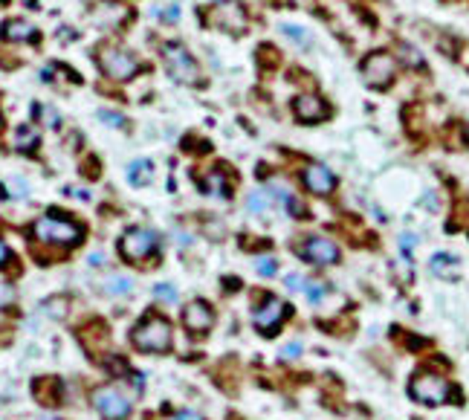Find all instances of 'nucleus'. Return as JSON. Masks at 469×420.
Masks as SVG:
<instances>
[{
  "mask_svg": "<svg viewBox=\"0 0 469 420\" xmlns=\"http://www.w3.org/2000/svg\"><path fill=\"white\" fill-rule=\"evenodd\" d=\"M305 284H307V281H302L298 275H287V287H290V290H298V287L305 290Z\"/></svg>",
  "mask_w": 469,
  "mask_h": 420,
  "instance_id": "obj_32",
  "label": "nucleus"
},
{
  "mask_svg": "<svg viewBox=\"0 0 469 420\" xmlns=\"http://www.w3.org/2000/svg\"><path fill=\"white\" fill-rule=\"evenodd\" d=\"M44 122H47V125H50V128H56V125H58V113H56V110H50V107H47V110H44Z\"/></svg>",
  "mask_w": 469,
  "mask_h": 420,
  "instance_id": "obj_33",
  "label": "nucleus"
},
{
  "mask_svg": "<svg viewBox=\"0 0 469 420\" xmlns=\"http://www.w3.org/2000/svg\"><path fill=\"white\" fill-rule=\"evenodd\" d=\"M278 61H281V56H278L275 47H270V44L258 47V64H264V67H278Z\"/></svg>",
  "mask_w": 469,
  "mask_h": 420,
  "instance_id": "obj_24",
  "label": "nucleus"
},
{
  "mask_svg": "<svg viewBox=\"0 0 469 420\" xmlns=\"http://www.w3.org/2000/svg\"><path fill=\"white\" fill-rule=\"evenodd\" d=\"M127 15V9H122V6H116V4H102L99 6V12H96V21L99 23H116V21H122Z\"/></svg>",
  "mask_w": 469,
  "mask_h": 420,
  "instance_id": "obj_19",
  "label": "nucleus"
},
{
  "mask_svg": "<svg viewBox=\"0 0 469 420\" xmlns=\"http://www.w3.org/2000/svg\"><path fill=\"white\" fill-rule=\"evenodd\" d=\"M183 322L191 333H203V330L211 327V322H215V313H211V308L206 302H191L183 310Z\"/></svg>",
  "mask_w": 469,
  "mask_h": 420,
  "instance_id": "obj_14",
  "label": "nucleus"
},
{
  "mask_svg": "<svg viewBox=\"0 0 469 420\" xmlns=\"http://www.w3.org/2000/svg\"><path fill=\"white\" fill-rule=\"evenodd\" d=\"M93 406L105 420H125L131 414V397H127L122 389L116 386H102L93 392Z\"/></svg>",
  "mask_w": 469,
  "mask_h": 420,
  "instance_id": "obj_6",
  "label": "nucleus"
},
{
  "mask_svg": "<svg viewBox=\"0 0 469 420\" xmlns=\"http://www.w3.org/2000/svg\"><path fill=\"white\" fill-rule=\"evenodd\" d=\"M203 191H206V194H218V197H226V194H229L226 177H223L221 172H211V174L203 180Z\"/></svg>",
  "mask_w": 469,
  "mask_h": 420,
  "instance_id": "obj_18",
  "label": "nucleus"
},
{
  "mask_svg": "<svg viewBox=\"0 0 469 420\" xmlns=\"http://www.w3.org/2000/svg\"><path fill=\"white\" fill-rule=\"evenodd\" d=\"M32 235L44 243H61V246H70V243H78L81 241V226L67 221V218H58V215H44L38 218L35 226H32Z\"/></svg>",
  "mask_w": 469,
  "mask_h": 420,
  "instance_id": "obj_2",
  "label": "nucleus"
},
{
  "mask_svg": "<svg viewBox=\"0 0 469 420\" xmlns=\"http://www.w3.org/2000/svg\"><path fill=\"white\" fill-rule=\"evenodd\" d=\"M131 290H134V281L125 278V275H113L107 281V293H113V296H125V293H131Z\"/></svg>",
  "mask_w": 469,
  "mask_h": 420,
  "instance_id": "obj_22",
  "label": "nucleus"
},
{
  "mask_svg": "<svg viewBox=\"0 0 469 420\" xmlns=\"http://www.w3.org/2000/svg\"><path fill=\"white\" fill-rule=\"evenodd\" d=\"M255 270H258L264 278H273V275L278 273V264H275V258L264 256V258H258V261H255Z\"/></svg>",
  "mask_w": 469,
  "mask_h": 420,
  "instance_id": "obj_25",
  "label": "nucleus"
},
{
  "mask_svg": "<svg viewBox=\"0 0 469 420\" xmlns=\"http://www.w3.org/2000/svg\"><path fill=\"white\" fill-rule=\"evenodd\" d=\"M400 50H403V58H406L409 64H414V67H420V64H423V58L417 56V50H414V47H409V44H403Z\"/></svg>",
  "mask_w": 469,
  "mask_h": 420,
  "instance_id": "obj_30",
  "label": "nucleus"
},
{
  "mask_svg": "<svg viewBox=\"0 0 469 420\" xmlns=\"http://www.w3.org/2000/svg\"><path fill=\"white\" fill-rule=\"evenodd\" d=\"M287 316V305L281 299H273V296H264V302L255 308L252 319H255V327L264 330V333H273Z\"/></svg>",
  "mask_w": 469,
  "mask_h": 420,
  "instance_id": "obj_11",
  "label": "nucleus"
},
{
  "mask_svg": "<svg viewBox=\"0 0 469 420\" xmlns=\"http://www.w3.org/2000/svg\"><path fill=\"white\" fill-rule=\"evenodd\" d=\"M298 354H302V345H298V342H290V348L281 351V359H293V357H298Z\"/></svg>",
  "mask_w": 469,
  "mask_h": 420,
  "instance_id": "obj_31",
  "label": "nucleus"
},
{
  "mask_svg": "<svg viewBox=\"0 0 469 420\" xmlns=\"http://www.w3.org/2000/svg\"><path fill=\"white\" fill-rule=\"evenodd\" d=\"M131 340L139 351L162 354V351H168V345H172V325H168V319H162V316L142 319V325L134 327Z\"/></svg>",
  "mask_w": 469,
  "mask_h": 420,
  "instance_id": "obj_1",
  "label": "nucleus"
},
{
  "mask_svg": "<svg viewBox=\"0 0 469 420\" xmlns=\"http://www.w3.org/2000/svg\"><path fill=\"white\" fill-rule=\"evenodd\" d=\"M302 180H305V186H307V191H313V194H319V197H325V194H330V191L336 189L333 172H330V168H325L322 162H310L305 172H302Z\"/></svg>",
  "mask_w": 469,
  "mask_h": 420,
  "instance_id": "obj_12",
  "label": "nucleus"
},
{
  "mask_svg": "<svg viewBox=\"0 0 469 420\" xmlns=\"http://www.w3.org/2000/svg\"><path fill=\"white\" fill-rule=\"evenodd\" d=\"M99 67H102L105 75H110L116 81H127V78H134L139 73V61L131 53L116 50V47H105L99 53Z\"/></svg>",
  "mask_w": 469,
  "mask_h": 420,
  "instance_id": "obj_7",
  "label": "nucleus"
},
{
  "mask_svg": "<svg viewBox=\"0 0 469 420\" xmlns=\"http://www.w3.org/2000/svg\"><path fill=\"white\" fill-rule=\"evenodd\" d=\"M177 420H203V417H200L197 411H180V414H177Z\"/></svg>",
  "mask_w": 469,
  "mask_h": 420,
  "instance_id": "obj_34",
  "label": "nucleus"
},
{
  "mask_svg": "<svg viewBox=\"0 0 469 420\" xmlns=\"http://www.w3.org/2000/svg\"><path fill=\"white\" fill-rule=\"evenodd\" d=\"M246 203H249V212L252 215H264L267 209H270V194L267 191H252Z\"/></svg>",
  "mask_w": 469,
  "mask_h": 420,
  "instance_id": "obj_20",
  "label": "nucleus"
},
{
  "mask_svg": "<svg viewBox=\"0 0 469 420\" xmlns=\"http://www.w3.org/2000/svg\"><path fill=\"white\" fill-rule=\"evenodd\" d=\"M397 75V58L389 56V53H371L365 61H362V78L368 88H389Z\"/></svg>",
  "mask_w": 469,
  "mask_h": 420,
  "instance_id": "obj_5",
  "label": "nucleus"
},
{
  "mask_svg": "<svg viewBox=\"0 0 469 420\" xmlns=\"http://www.w3.org/2000/svg\"><path fill=\"white\" fill-rule=\"evenodd\" d=\"M99 119L107 122L110 128H122V125H125V116H119V113H113V110H99Z\"/></svg>",
  "mask_w": 469,
  "mask_h": 420,
  "instance_id": "obj_29",
  "label": "nucleus"
},
{
  "mask_svg": "<svg viewBox=\"0 0 469 420\" xmlns=\"http://www.w3.org/2000/svg\"><path fill=\"white\" fill-rule=\"evenodd\" d=\"M293 113L302 122H322L327 116V105L316 93H302V96L293 99Z\"/></svg>",
  "mask_w": 469,
  "mask_h": 420,
  "instance_id": "obj_13",
  "label": "nucleus"
},
{
  "mask_svg": "<svg viewBox=\"0 0 469 420\" xmlns=\"http://www.w3.org/2000/svg\"><path fill=\"white\" fill-rule=\"evenodd\" d=\"M154 249H157V235L151 229H142V226L127 229L119 238V252H122L127 261H142V258L151 256Z\"/></svg>",
  "mask_w": 469,
  "mask_h": 420,
  "instance_id": "obj_8",
  "label": "nucleus"
},
{
  "mask_svg": "<svg viewBox=\"0 0 469 420\" xmlns=\"http://www.w3.org/2000/svg\"><path fill=\"white\" fill-rule=\"evenodd\" d=\"M305 296H307L313 305H319V302L325 299V287H322V284H313V281H307V284H305Z\"/></svg>",
  "mask_w": 469,
  "mask_h": 420,
  "instance_id": "obj_28",
  "label": "nucleus"
},
{
  "mask_svg": "<svg viewBox=\"0 0 469 420\" xmlns=\"http://www.w3.org/2000/svg\"><path fill=\"white\" fill-rule=\"evenodd\" d=\"M4 38H6V41H35V38H38V29H35L29 21L12 18V21L4 23Z\"/></svg>",
  "mask_w": 469,
  "mask_h": 420,
  "instance_id": "obj_15",
  "label": "nucleus"
},
{
  "mask_svg": "<svg viewBox=\"0 0 469 420\" xmlns=\"http://www.w3.org/2000/svg\"><path fill=\"white\" fill-rule=\"evenodd\" d=\"M409 392L423 406H443L449 400V383L435 371H417L409 383Z\"/></svg>",
  "mask_w": 469,
  "mask_h": 420,
  "instance_id": "obj_3",
  "label": "nucleus"
},
{
  "mask_svg": "<svg viewBox=\"0 0 469 420\" xmlns=\"http://www.w3.org/2000/svg\"><path fill=\"white\" fill-rule=\"evenodd\" d=\"M67 308H70V305H67V299H61V296H58V299L44 302V308H41V310H44L47 316H53V319H58V322H61V319L67 316Z\"/></svg>",
  "mask_w": 469,
  "mask_h": 420,
  "instance_id": "obj_21",
  "label": "nucleus"
},
{
  "mask_svg": "<svg viewBox=\"0 0 469 420\" xmlns=\"http://www.w3.org/2000/svg\"><path fill=\"white\" fill-rule=\"evenodd\" d=\"M6 194H15V197H26V194H29V186H26V180H21V177H12V180L6 183Z\"/></svg>",
  "mask_w": 469,
  "mask_h": 420,
  "instance_id": "obj_27",
  "label": "nucleus"
},
{
  "mask_svg": "<svg viewBox=\"0 0 469 420\" xmlns=\"http://www.w3.org/2000/svg\"><path fill=\"white\" fill-rule=\"evenodd\" d=\"M162 58H165V70H168V75H172V78H177L180 84H200V67H197V61L186 53V47H180V44H165Z\"/></svg>",
  "mask_w": 469,
  "mask_h": 420,
  "instance_id": "obj_4",
  "label": "nucleus"
},
{
  "mask_svg": "<svg viewBox=\"0 0 469 420\" xmlns=\"http://www.w3.org/2000/svg\"><path fill=\"white\" fill-rule=\"evenodd\" d=\"M209 21L215 23L218 29L232 32V35H238V32H243V29H246V12H243V6L232 4V0H223V4L211 6Z\"/></svg>",
  "mask_w": 469,
  "mask_h": 420,
  "instance_id": "obj_9",
  "label": "nucleus"
},
{
  "mask_svg": "<svg viewBox=\"0 0 469 420\" xmlns=\"http://www.w3.org/2000/svg\"><path fill=\"white\" fill-rule=\"evenodd\" d=\"M154 293H157V299H159V302H168V305L177 302V287H174V284H157Z\"/></svg>",
  "mask_w": 469,
  "mask_h": 420,
  "instance_id": "obj_26",
  "label": "nucleus"
},
{
  "mask_svg": "<svg viewBox=\"0 0 469 420\" xmlns=\"http://www.w3.org/2000/svg\"><path fill=\"white\" fill-rule=\"evenodd\" d=\"M6 258H9V249H6L4 243H0V264H6Z\"/></svg>",
  "mask_w": 469,
  "mask_h": 420,
  "instance_id": "obj_38",
  "label": "nucleus"
},
{
  "mask_svg": "<svg viewBox=\"0 0 469 420\" xmlns=\"http://www.w3.org/2000/svg\"><path fill=\"white\" fill-rule=\"evenodd\" d=\"M9 296H12V290H9V287H0V305L9 302Z\"/></svg>",
  "mask_w": 469,
  "mask_h": 420,
  "instance_id": "obj_37",
  "label": "nucleus"
},
{
  "mask_svg": "<svg viewBox=\"0 0 469 420\" xmlns=\"http://www.w3.org/2000/svg\"><path fill=\"white\" fill-rule=\"evenodd\" d=\"M15 148L18 151H35L38 148V131L29 128V125H21L15 131Z\"/></svg>",
  "mask_w": 469,
  "mask_h": 420,
  "instance_id": "obj_17",
  "label": "nucleus"
},
{
  "mask_svg": "<svg viewBox=\"0 0 469 420\" xmlns=\"http://www.w3.org/2000/svg\"><path fill=\"white\" fill-rule=\"evenodd\" d=\"M177 18H180V9H177V6L165 9V21H177Z\"/></svg>",
  "mask_w": 469,
  "mask_h": 420,
  "instance_id": "obj_36",
  "label": "nucleus"
},
{
  "mask_svg": "<svg viewBox=\"0 0 469 420\" xmlns=\"http://www.w3.org/2000/svg\"><path fill=\"white\" fill-rule=\"evenodd\" d=\"M305 261L310 264H319V267H327V264H336L339 261V246L330 241V238H322V235H313L302 243V252H298Z\"/></svg>",
  "mask_w": 469,
  "mask_h": 420,
  "instance_id": "obj_10",
  "label": "nucleus"
},
{
  "mask_svg": "<svg viewBox=\"0 0 469 420\" xmlns=\"http://www.w3.org/2000/svg\"><path fill=\"white\" fill-rule=\"evenodd\" d=\"M281 32L287 35V38H293V41H298V44H310V32L307 29H302V26H295V23H284L281 26Z\"/></svg>",
  "mask_w": 469,
  "mask_h": 420,
  "instance_id": "obj_23",
  "label": "nucleus"
},
{
  "mask_svg": "<svg viewBox=\"0 0 469 420\" xmlns=\"http://www.w3.org/2000/svg\"><path fill=\"white\" fill-rule=\"evenodd\" d=\"M105 261H107V258L102 256V252H93V256H90V264H93V267H102Z\"/></svg>",
  "mask_w": 469,
  "mask_h": 420,
  "instance_id": "obj_35",
  "label": "nucleus"
},
{
  "mask_svg": "<svg viewBox=\"0 0 469 420\" xmlns=\"http://www.w3.org/2000/svg\"><path fill=\"white\" fill-rule=\"evenodd\" d=\"M151 177H154L151 159H134L131 165H127V180H131L134 186H148Z\"/></svg>",
  "mask_w": 469,
  "mask_h": 420,
  "instance_id": "obj_16",
  "label": "nucleus"
}]
</instances>
